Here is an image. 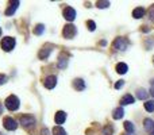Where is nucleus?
I'll list each match as a JSON object with an SVG mask.
<instances>
[{"mask_svg":"<svg viewBox=\"0 0 154 135\" xmlns=\"http://www.w3.org/2000/svg\"><path fill=\"white\" fill-rule=\"evenodd\" d=\"M5 107L10 111H16L19 108V99L15 95H11L5 99Z\"/></svg>","mask_w":154,"mask_h":135,"instance_id":"1","label":"nucleus"},{"mask_svg":"<svg viewBox=\"0 0 154 135\" xmlns=\"http://www.w3.org/2000/svg\"><path fill=\"white\" fill-rule=\"evenodd\" d=\"M15 38H11V37H5L2 39V48L4 51H11L14 48H15Z\"/></svg>","mask_w":154,"mask_h":135,"instance_id":"2","label":"nucleus"},{"mask_svg":"<svg viewBox=\"0 0 154 135\" xmlns=\"http://www.w3.org/2000/svg\"><path fill=\"white\" fill-rule=\"evenodd\" d=\"M35 123H37V120H35V118L32 116V115H23V116H20V124L23 126L24 128L32 127Z\"/></svg>","mask_w":154,"mask_h":135,"instance_id":"3","label":"nucleus"},{"mask_svg":"<svg viewBox=\"0 0 154 135\" xmlns=\"http://www.w3.org/2000/svg\"><path fill=\"white\" fill-rule=\"evenodd\" d=\"M127 48H128V41L126 39V38L119 37V38H116V39L114 41V49H116V50L123 51V50H126Z\"/></svg>","mask_w":154,"mask_h":135,"instance_id":"4","label":"nucleus"},{"mask_svg":"<svg viewBox=\"0 0 154 135\" xmlns=\"http://www.w3.org/2000/svg\"><path fill=\"white\" fill-rule=\"evenodd\" d=\"M76 34H77V30L73 24H66V26L64 27V30H62V35H64L66 39H72Z\"/></svg>","mask_w":154,"mask_h":135,"instance_id":"5","label":"nucleus"},{"mask_svg":"<svg viewBox=\"0 0 154 135\" xmlns=\"http://www.w3.org/2000/svg\"><path fill=\"white\" fill-rule=\"evenodd\" d=\"M3 124H4V128L8 131H14L18 128V123H16L15 119H12V118L7 116L4 118V120H3Z\"/></svg>","mask_w":154,"mask_h":135,"instance_id":"6","label":"nucleus"},{"mask_svg":"<svg viewBox=\"0 0 154 135\" xmlns=\"http://www.w3.org/2000/svg\"><path fill=\"white\" fill-rule=\"evenodd\" d=\"M64 18L66 19V20H69V22H73L76 19V11H75V8H72V7H66L64 10Z\"/></svg>","mask_w":154,"mask_h":135,"instance_id":"7","label":"nucleus"},{"mask_svg":"<svg viewBox=\"0 0 154 135\" xmlns=\"http://www.w3.org/2000/svg\"><path fill=\"white\" fill-rule=\"evenodd\" d=\"M57 84V77L56 76H49L48 78L45 80V87L48 88V89H53L54 87H56Z\"/></svg>","mask_w":154,"mask_h":135,"instance_id":"8","label":"nucleus"},{"mask_svg":"<svg viewBox=\"0 0 154 135\" xmlns=\"http://www.w3.org/2000/svg\"><path fill=\"white\" fill-rule=\"evenodd\" d=\"M54 120H56L57 124H62V123L66 120V114H65L64 111H58L56 114V116H54Z\"/></svg>","mask_w":154,"mask_h":135,"instance_id":"9","label":"nucleus"},{"mask_svg":"<svg viewBox=\"0 0 154 135\" xmlns=\"http://www.w3.org/2000/svg\"><path fill=\"white\" fill-rule=\"evenodd\" d=\"M145 14H146V10H145L143 7H137L135 10L133 11V16L135 19H141L145 16Z\"/></svg>","mask_w":154,"mask_h":135,"instance_id":"10","label":"nucleus"},{"mask_svg":"<svg viewBox=\"0 0 154 135\" xmlns=\"http://www.w3.org/2000/svg\"><path fill=\"white\" fill-rule=\"evenodd\" d=\"M68 61H69V58H68L66 54H61L58 58V68L60 69H65L68 65Z\"/></svg>","mask_w":154,"mask_h":135,"instance_id":"11","label":"nucleus"},{"mask_svg":"<svg viewBox=\"0 0 154 135\" xmlns=\"http://www.w3.org/2000/svg\"><path fill=\"white\" fill-rule=\"evenodd\" d=\"M143 124H145V130L149 131V133H152V134H154V120H152V119H145Z\"/></svg>","mask_w":154,"mask_h":135,"instance_id":"12","label":"nucleus"},{"mask_svg":"<svg viewBox=\"0 0 154 135\" xmlns=\"http://www.w3.org/2000/svg\"><path fill=\"white\" fill-rule=\"evenodd\" d=\"M134 97L131 95H125L122 99H120V104L122 106H128V104H133L134 103Z\"/></svg>","mask_w":154,"mask_h":135,"instance_id":"13","label":"nucleus"},{"mask_svg":"<svg viewBox=\"0 0 154 135\" xmlns=\"http://www.w3.org/2000/svg\"><path fill=\"white\" fill-rule=\"evenodd\" d=\"M73 87H75V89L76 91H82L85 88V82H84V80H81V78H76L75 81H73Z\"/></svg>","mask_w":154,"mask_h":135,"instance_id":"14","label":"nucleus"},{"mask_svg":"<svg viewBox=\"0 0 154 135\" xmlns=\"http://www.w3.org/2000/svg\"><path fill=\"white\" fill-rule=\"evenodd\" d=\"M18 7H19V2H15V3H11L10 8H7V11H5V15L11 16V15H12V14H15V11H16V10H18Z\"/></svg>","mask_w":154,"mask_h":135,"instance_id":"15","label":"nucleus"},{"mask_svg":"<svg viewBox=\"0 0 154 135\" xmlns=\"http://www.w3.org/2000/svg\"><path fill=\"white\" fill-rule=\"evenodd\" d=\"M50 53H51V49H50V48H43L42 50L39 51L38 57H39L41 60H45V58H48V57L50 56Z\"/></svg>","mask_w":154,"mask_h":135,"instance_id":"16","label":"nucleus"},{"mask_svg":"<svg viewBox=\"0 0 154 135\" xmlns=\"http://www.w3.org/2000/svg\"><path fill=\"white\" fill-rule=\"evenodd\" d=\"M127 70H128V66L125 64V62H119V64L116 65V72L119 74H125V73H127Z\"/></svg>","mask_w":154,"mask_h":135,"instance_id":"17","label":"nucleus"},{"mask_svg":"<svg viewBox=\"0 0 154 135\" xmlns=\"http://www.w3.org/2000/svg\"><path fill=\"white\" fill-rule=\"evenodd\" d=\"M123 115H125V111H123V108H122V107H119V108L114 109V114H112V118L118 120V119H122V118H123Z\"/></svg>","mask_w":154,"mask_h":135,"instance_id":"18","label":"nucleus"},{"mask_svg":"<svg viewBox=\"0 0 154 135\" xmlns=\"http://www.w3.org/2000/svg\"><path fill=\"white\" fill-rule=\"evenodd\" d=\"M53 135H66V131L61 127V126H56L53 128Z\"/></svg>","mask_w":154,"mask_h":135,"instance_id":"19","label":"nucleus"},{"mask_svg":"<svg viewBox=\"0 0 154 135\" xmlns=\"http://www.w3.org/2000/svg\"><path fill=\"white\" fill-rule=\"evenodd\" d=\"M137 97H138L139 100H145V99L147 97V92H146L145 89H142V88H141V89L137 91Z\"/></svg>","mask_w":154,"mask_h":135,"instance_id":"20","label":"nucleus"},{"mask_svg":"<svg viewBox=\"0 0 154 135\" xmlns=\"http://www.w3.org/2000/svg\"><path fill=\"white\" fill-rule=\"evenodd\" d=\"M145 109L149 112H153L154 111V100H147L145 103Z\"/></svg>","mask_w":154,"mask_h":135,"instance_id":"21","label":"nucleus"},{"mask_svg":"<svg viewBox=\"0 0 154 135\" xmlns=\"http://www.w3.org/2000/svg\"><path fill=\"white\" fill-rule=\"evenodd\" d=\"M123 126H125V130L127 131L128 134H133L134 133V126H133V123H131V122H125V124H123Z\"/></svg>","mask_w":154,"mask_h":135,"instance_id":"22","label":"nucleus"},{"mask_svg":"<svg viewBox=\"0 0 154 135\" xmlns=\"http://www.w3.org/2000/svg\"><path fill=\"white\" fill-rule=\"evenodd\" d=\"M43 31H45V26H43V24H38V26L34 29V34L35 35H41Z\"/></svg>","mask_w":154,"mask_h":135,"instance_id":"23","label":"nucleus"},{"mask_svg":"<svg viewBox=\"0 0 154 135\" xmlns=\"http://www.w3.org/2000/svg\"><path fill=\"white\" fill-rule=\"evenodd\" d=\"M87 26H88V30H89V31H95L96 23H95L93 20H88V22H87Z\"/></svg>","mask_w":154,"mask_h":135,"instance_id":"24","label":"nucleus"},{"mask_svg":"<svg viewBox=\"0 0 154 135\" xmlns=\"http://www.w3.org/2000/svg\"><path fill=\"white\" fill-rule=\"evenodd\" d=\"M96 5H97V8H107L109 7V2H97Z\"/></svg>","mask_w":154,"mask_h":135,"instance_id":"25","label":"nucleus"},{"mask_svg":"<svg viewBox=\"0 0 154 135\" xmlns=\"http://www.w3.org/2000/svg\"><path fill=\"white\" fill-rule=\"evenodd\" d=\"M112 131H114V130H112V127L108 124V126H106V127H104L103 133H104V135H112Z\"/></svg>","mask_w":154,"mask_h":135,"instance_id":"26","label":"nucleus"},{"mask_svg":"<svg viewBox=\"0 0 154 135\" xmlns=\"http://www.w3.org/2000/svg\"><path fill=\"white\" fill-rule=\"evenodd\" d=\"M149 18H150L152 22H154V5H152L150 10H149Z\"/></svg>","mask_w":154,"mask_h":135,"instance_id":"27","label":"nucleus"},{"mask_svg":"<svg viewBox=\"0 0 154 135\" xmlns=\"http://www.w3.org/2000/svg\"><path fill=\"white\" fill-rule=\"evenodd\" d=\"M123 85H125V81H123V80H119V81L115 84V89H120Z\"/></svg>","mask_w":154,"mask_h":135,"instance_id":"28","label":"nucleus"},{"mask_svg":"<svg viewBox=\"0 0 154 135\" xmlns=\"http://www.w3.org/2000/svg\"><path fill=\"white\" fill-rule=\"evenodd\" d=\"M5 82H7V76L5 74H0V85L5 84Z\"/></svg>","mask_w":154,"mask_h":135,"instance_id":"29","label":"nucleus"},{"mask_svg":"<svg viewBox=\"0 0 154 135\" xmlns=\"http://www.w3.org/2000/svg\"><path fill=\"white\" fill-rule=\"evenodd\" d=\"M41 134L42 135H50V133H49L48 128H42V131H41Z\"/></svg>","mask_w":154,"mask_h":135,"instance_id":"30","label":"nucleus"},{"mask_svg":"<svg viewBox=\"0 0 154 135\" xmlns=\"http://www.w3.org/2000/svg\"><path fill=\"white\" fill-rule=\"evenodd\" d=\"M150 93H152V95L154 96V80L152 81V89H150Z\"/></svg>","mask_w":154,"mask_h":135,"instance_id":"31","label":"nucleus"},{"mask_svg":"<svg viewBox=\"0 0 154 135\" xmlns=\"http://www.w3.org/2000/svg\"><path fill=\"white\" fill-rule=\"evenodd\" d=\"M2 112H3V106L0 104V114H2Z\"/></svg>","mask_w":154,"mask_h":135,"instance_id":"32","label":"nucleus"},{"mask_svg":"<svg viewBox=\"0 0 154 135\" xmlns=\"http://www.w3.org/2000/svg\"><path fill=\"white\" fill-rule=\"evenodd\" d=\"M0 35H2V29H0Z\"/></svg>","mask_w":154,"mask_h":135,"instance_id":"33","label":"nucleus"},{"mask_svg":"<svg viewBox=\"0 0 154 135\" xmlns=\"http://www.w3.org/2000/svg\"><path fill=\"white\" fill-rule=\"evenodd\" d=\"M153 135H154V134H153Z\"/></svg>","mask_w":154,"mask_h":135,"instance_id":"34","label":"nucleus"}]
</instances>
